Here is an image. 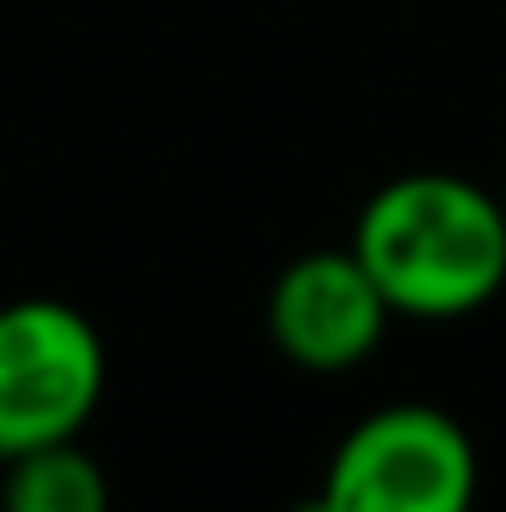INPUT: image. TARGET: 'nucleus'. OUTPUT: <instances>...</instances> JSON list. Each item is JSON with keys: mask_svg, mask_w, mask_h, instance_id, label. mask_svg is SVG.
I'll list each match as a JSON object with an SVG mask.
<instances>
[{"mask_svg": "<svg viewBox=\"0 0 506 512\" xmlns=\"http://www.w3.org/2000/svg\"><path fill=\"white\" fill-rule=\"evenodd\" d=\"M352 256L393 316L459 322L506 286V203L459 173H399L364 203Z\"/></svg>", "mask_w": 506, "mask_h": 512, "instance_id": "obj_1", "label": "nucleus"}, {"mask_svg": "<svg viewBox=\"0 0 506 512\" xmlns=\"http://www.w3.org/2000/svg\"><path fill=\"white\" fill-rule=\"evenodd\" d=\"M322 501L334 512H471L477 447L441 405H387L334 447Z\"/></svg>", "mask_w": 506, "mask_h": 512, "instance_id": "obj_3", "label": "nucleus"}, {"mask_svg": "<svg viewBox=\"0 0 506 512\" xmlns=\"http://www.w3.org/2000/svg\"><path fill=\"white\" fill-rule=\"evenodd\" d=\"M292 512H334V507H328V501H322V489H316L310 501H298V507H292Z\"/></svg>", "mask_w": 506, "mask_h": 512, "instance_id": "obj_6", "label": "nucleus"}, {"mask_svg": "<svg viewBox=\"0 0 506 512\" xmlns=\"http://www.w3.org/2000/svg\"><path fill=\"white\" fill-rule=\"evenodd\" d=\"M0 512H108V471L78 441L0 459Z\"/></svg>", "mask_w": 506, "mask_h": 512, "instance_id": "obj_5", "label": "nucleus"}, {"mask_svg": "<svg viewBox=\"0 0 506 512\" xmlns=\"http://www.w3.org/2000/svg\"><path fill=\"white\" fill-rule=\"evenodd\" d=\"M501 203H506V179H501Z\"/></svg>", "mask_w": 506, "mask_h": 512, "instance_id": "obj_7", "label": "nucleus"}, {"mask_svg": "<svg viewBox=\"0 0 506 512\" xmlns=\"http://www.w3.org/2000/svg\"><path fill=\"white\" fill-rule=\"evenodd\" d=\"M108 387V346L66 298L0 304V459L78 441Z\"/></svg>", "mask_w": 506, "mask_h": 512, "instance_id": "obj_2", "label": "nucleus"}, {"mask_svg": "<svg viewBox=\"0 0 506 512\" xmlns=\"http://www.w3.org/2000/svg\"><path fill=\"white\" fill-rule=\"evenodd\" d=\"M393 310L370 280V268L346 251H304L298 262L280 268L268 292V340L286 364L334 376L358 370L381 346Z\"/></svg>", "mask_w": 506, "mask_h": 512, "instance_id": "obj_4", "label": "nucleus"}]
</instances>
